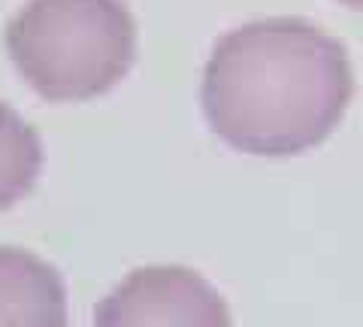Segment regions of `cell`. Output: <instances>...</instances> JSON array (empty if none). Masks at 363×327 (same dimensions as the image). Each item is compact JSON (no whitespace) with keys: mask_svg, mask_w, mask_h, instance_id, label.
I'll return each instance as SVG.
<instances>
[{"mask_svg":"<svg viewBox=\"0 0 363 327\" xmlns=\"http://www.w3.org/2000/svg\"><path fill=\"white\" fill-rule=\"evenodd\" d=\"M354 94L345 46L306 18H260L215 43L203 70V112L215 137L257 157L321 145Z\"/></svg>","mask_w":363,"mask_h":327,"instance_id":"6da1fadb","label":"cell"},{"mask_svg":"<svg viewBox=\"0 0 363 327\" xmlns=\"http://www.w3.org/2000/svg\"><path fill=\"white\" fill-rule=\"evenodd\" d=\"M18 76L49 104L116 88L136 61V21L121 0H28L6 25Z\"/></svg>","mask_w":363,"mask_h":327,"instance_id":"7a4b0ae2","label":"cell"},{"mask_svg":"<svg viewBox=\"0 0 363 327\" xmlns=\"http://www.w3.org/2000/svg\"><path fill=\"white\" fill-rule=\"evenodd\" d=\"M94 327H233L224 297L188 267L128 273L97 303Z\"/></svg>","mask_w":363,"mask_h":327,"instance_id":"3957f363","label":"cell"},{"mask_svg":"<svg viewBox=\"0 0 363 327\" xmlns=\"http://www.w3.org/2000/svg\"><path fill=\"white\" fill-rule=\"evenodd\" d=\"M0 327H70L61 273L28 249H0Z\"/></svg>","mask_w":363,"mask_h":327,"instance_id":"277c9868","label":"cell"},{"mask_svg":"<svg viewBox=\"0 0 363 327\" xmlns=\"http://www.w3.org/2000/svg\"><path fill=\"white\" fill-rule=\"evenodd\" d=\"M43 170V143L18 112L0 100V212L25 200Z\"/></svg>","mask_w":363,"mask_h":327,"instance_id":"5b68a950","label":"cell"},{"mask_svg":"<svg viewBox=\"0 0 363 327\" xmlns=\"http://www.w3.org/2000/svg\"><path fill=\"white\" fill-rule=\"evenodd\" d=\"M342 6H348V9H357V13H363V0H339Z\"/></svg>","mask_w":363,"mask_h":327,"instance_id":"8992f818","label":"cell"}]
</instances>
